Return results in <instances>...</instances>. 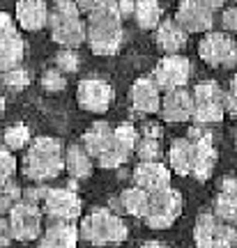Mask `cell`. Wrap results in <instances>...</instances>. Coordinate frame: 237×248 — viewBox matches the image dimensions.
I'll list each match as a JSON object with an SVG mask.
<instances>
[{
	"instance_id": "cell-1",
	"label": "cell",
	"mask_w": 237,
	"mask_h": 248,
	"mask_svg": "<svg viewBox=\"0 0 237 248\" xmlns=\"http://www.w3.org/2000/svg\"><path fill=\"white\" fill-rule=\"evenodd\" d=\"M124 28L118 12V2H95L88 12L85 23V42L95 55H115L122 46Z\"/></svg>"
},
{
	"instance_id": "cell-2",
	"label": "cell",
	"mask_w": 237,
	"mask_h": 248,
	"mask_svg": "<svg viewBox=\"0 0 237 248\" xmlns=\"http://www.w3.org/2000/svg\"><path fill=\"white\" fill-rule=\"evenodd\" d=\"M62 154H65V145L60 138H49V136L35 138L21 159V172L33 184H46L49 179L60 177L65 172Z\"/></svg>"
},
{
	"instance_id": "cell-3",
	"label": "cell",
	"mask_w": 237,
	"mask_h": 248,
	"mask_svg": "<svg viewBox=\"0 0 237 248\" xmlns=\"http://www.w3.org/2000/svg\"><path fill=\"white\" fill-rule=\"evenodd\" d=\"M81 147H83L85 154L92 159V163H97L99 168H104V170L120 168L134 154L127 145H122V142L115 138L113 126H108L106 122L92 124L88 131L83 133Z\"/></svg>"
},
{
	"instance_id": "cell-4",
	"label": "cell",
	"mask_w": 237,
	"mask_h": 248,
	"mask_svg": "<svg viewBox=\"0 0 237 248\" xmlns=\"http://www.w3.org/2000/svg\"><path fill=\"white\" fill-rule=\"evenodd\" d=\"M129 237L127 223L115 212L106 207H97L88 216H83L79 228V239H85L92 246H115Z\"/></svg>"
},
{
	"instance_id": "cell-5",
	"label": "cell",
	"mask_w": 237,
	"mask_h": 248,
	"mask_svg": "<svg viewBox=\"0 0 237 248\" xmlns=\"http://www.w3.org/2000/svg\"><path fill=\"white\" fill-rule=\"evenodd\" d=\"M185 209V198L173 186L148 195V207L141 218L150 230H168Z\"/></svg>"
},
{
	"instance_id": "cell-6",
	"label": "cell",
	"mask_w": 237,
	"mask_h": 248,
	"mask_svg": "<svg viewBox=\"0 0 237 248\" xmlns=\"http://www.w3.org/2000/svg\"><path fill=\"white\" fill-rule=\"evenodd\" d=\"M191 99H193V110H191L193 126L210 129L214 124H221V120L226 117V113H223V90L214 80L198 83L191 90Z\"/></svg>"
},
{
	"instance_id": "cell-7",
	"label": "cell",
	"mask_w": 237,
	"mask_h": 248,
	"mask_svg": "<svg viewBox=\"0 0 237 248\" xmlns=\"http://www.w3.org/2000/svg\"><path fill=\"white\" fill-rule=\"evenodd\" d=\"M223 7L221 0H185L177 5V12L173 21L185 30L186 35L198 32V35H207L214 28V12Z\"/></svg>"
},
{
	"instance_id": "cell-8",
	"label": "cell",
	"mask_w": 237,
	"mask_h": 248,
	"mask_svg": "<svg viewBox=\"0 0 237 248\" xmlns=\"http://www.w3.org/2000/svg\"><path fill=\"white\" fill-rule=\"evenodd\" d=\"M193 244L196 248H235V225L219 223L210 212H203L193 223Z\"/></svg>"
},
{
	"instance_id": "cell-9",
	"label": "cell",
	"mask_w": 237,
	"mask_h": 248,
	"mask_svg": "<svg viewBox=\"0 0 237 248\" xmlns=\"http://www.w3.org/2000/svg\"><path fill=\"white\" fill-rule=\"evenodd\" d=\"M198 55L205 64L217 69H233L237 62V44L226 32H207L198 42Z\"/></svg>"
},
{
	"instance_id": "cell-10",
	"label": "cell",
	"mask_w": 237,
	"mask_h": 248,
	"mask_svg": "<svg viewBox=\"0 0 237 248\" xmlns=\"http://www.w3.org/2000/svg\"><path fill=\"white\" fill-rule=\"evenodd\" d=\"M42 214H46L51 221L74 223L83 212L81 198L69 186H49V193L39 204Z\"/></svg>"
},
{
	"instance_id": "cell-11",
	"label": "cell",
	"mask_w": 237,
	"mask_h": 248,
	"mask_svg": "<svg viewBox=\"0 0 237 248\" xmlns=\"http://www.w3.org/2000/svg\"><path fill=\"white\" fill-rule=\"evenodd\" d=\"M49 35L58 46L76 51L81 44H85V21L81 16H69L58 9H49Z\"/></svg>"
},
{
	"instance_id": "cell-12",
	"label": "cell",
	"mask_w": 237,
	"mask_h": 248,
	"mask_svg": "<svg viewBox=\"0 0 237 248\" xmlns=\"http://www.w3.org/2000/svg\"><path fill=\"white\" fill-rule=\"evenodd\" d=\"M150 78L159 88V92H170V90L186 88V83L191 78V62H189V58L185 53L164 55L157 62V67H154Z\"/></svg>"
},
{
	"instance_id": "cell-13",
	"label": "cell",
	"mask_w": 237,
	"mask_h": 248,
	"mask_svg": "<svg viewBox=\"0 0 237 248\" xmlns=\"http://www.w3.org/2000/svg\"><path fill=\"white\" fill-rule=\"evenodd\" d=\"M42 209L33 202L21 200L7 214V223L12 230V239L17 241H35L42 234Z\"/></svg>"
},
{
	"instance_id": "cell-14",
	"label": "cell",
	"mask_w": 237,
	"mask_h": 248,
	"mask_svg": "<svg viewBox=\"0 0 237 248\" xmlns=\"http://www.w3.org/2000/svg\"><path fill=\"white\" fill-rule=\"evenodd\" d=\"M76 101L83 110L102 115L113 104V88L102 78H83L76 85Z\"/></svg>"
},
{
	"instance_id": "cell-15",
	"label": "cell",
	"mask_w": 237,
	"mask_h": 248,
	"mask_svg": "<svg viewBox=\"0 0 237 248\" xmlns=\"http://www.w3.org/2000/svg\"><path fill=\"white\" fill-rule=\"evenodd\" d=\"M191 110H193L191 92L186 88H180V90L164 92L157 113L161 115V120L166 124H185V122H191Z\"/></svg>"
},
{
	"instance_id": "cell-16",
	"label": "cell",
	"mask_w": 237,
	"mask_h": 248,
	"mask_svg": "<svg viewBox=\"0 0 237 248\" xmlns=\"http://www.w3.org/2000/svg\"><path fill=\"white\" fill-rule=\"evenodd\" d=\"M134 186L145 193H157L170 186V170L161 161H150V163H136L134 168Z\"/></svg>"
},
{
	"instance_id": "cell-17",
	"label": "cell",
	"mask_w": 237,
	"mask_h": 248,
	"mask_svg": "<svg viewBox=\"0 0 237 248\" xmlns=\"http://www.w3.org/2000/svg\"><path fill=\"white\" fill-rule=\"evenodd\" d=\"M129 99H132V108L134 113H141V115H152L159 110V101H161V92L159 88L152 83L150 76H141V78L134 80L132 90H129Z\"/></svg>"
},
{
	"instance_id": "cell-18",
	"label": "cell",
	"mask_w": 237,
	"mask_h": 248,
	"mask_svg": "<svg viewBox=\"0 0 237 248\" xmlns=\"http://www.w3.org/2000/svg\"><path fill=\"white\" fill-rule=\"evenodd\" d=\"M154 42H157V48L164 55H180L185 51L186 42H189V35L177 26L173 18H166L154 30Z\"/></svg>"
},
{
	"instance_id": "cell-19",
	"label": "cell",
	"mask_w": 237,
	"mask_h": 248,
	"mask_svg": "<svg viewBox=\"0 0 237 248\" xmlns=\"http://www.w3.org/2000/svg\"><path fill=\"white\" fill-rule=\"evenodd\" d=\"M39 248H76L79 228L74 223L51 221V225L39 234Z\"/></svg>"
},
{
	"instance_id": "cell-20",
	"label": "cell",
	"mask_w": 237,
	"mask_h": 248,
	"mask_svg": "<svg viewBox=\"0 0 237 248\" xmlns=\"http://www.w3.org/2000/svg\"><path fill=\"white\" fill-rule=\"evenodd\" d=\"M17 21L18 26L28 30V32H37L46 28V21H49V5L42 2V0H21L17 2Z\"/></svg>"
},
{
	"instance_id": "cell-21",
	"label": "cell",
	"mask_w": 237,
	"mask_h": 248,
	"mask_svg": "<svg viewBox=\"0 0 237 248\" xmlns=\"http://www.w3.org/2000/svg\"><path fill=\"white\" fill-rule=\"evenodd\" d=\"M189 140V138H186ZM193 145V170L191 177H196L198 182H205L210 179L212 170L217 166V150L212 145V138H205V140H191Z\"/></svg>"
},
{
	"instance_id": "cell-22",
	"label": "cell",
	"mask_w": 237,
	"mask_h": 248,
	"mask_svg": "<svg viewBox=\"0 0 237 248\" xmlns=\"http://www.w3.org/2000/svg\"><path fill=\"white\" fill-rule=\"evenodd\" d=\"M62 163H65V172H67L71 179H88L90 175H92V170H95V163H92V159L85 154V150L81 147V142L65 147Z\"/></svg>"
},
{
	"instance_id": "cell-23",
	"label": "cell",
	"mask_w": 237,
	"mask_h": 248,
	"mask_svg": "<svg viewBox=\"0 0 237 248\" xmlns=\"http://www.w3.org/2000/svg\"><path fill=\"white\" fill-rule=\"evenodd\" d=\"M168 163L170 172H177L182 177H189L193 170V145L186 138H175L168 150Z\"/></svg>"
},
{
	"instance_id": "cell-24",
	"label": "cell",
	"mask_w": 237,
	"mask_h": 248,
	"mask_svg": "<svg viewBox=\"0 0 237 248\" xmlns=\"http://www.w3.org/2000/svg\"><path fill=\"white\" fill-rule=\"evenodd\" d=\"M23 55H26V44H23V39H21L18 32L2 37L0 39V74L21 67Z\"/></svg>"
},
{
	"instance_id": "cell-25",
	"label": "cell",
	"mask_w": 237,
	"mask_h": 248,
	"mask_svg": "<svg viewBox=\"0 0 237 248\" xmlns=\"http://www.w3.org/2000/svg\"><path fill=\"white\" fill-rule=\"evenodd\" d=\"M132 18L141 30H157V26L161 23V7L154 0H138L134 2Z\"/></svg>"
},
{
	"instance_id": "cell-26",
	"label": "cell",
	"mask_w": 237,
	"mask_h": 248,
	"mask_svg": "<svg viewBox=\"0 0 237 248\" xmlns=\"http://www.w3.org/2000/svg\"><path fill=\"white\" fill-rule=\"evenodd\" d=\"M134 154L138 156V163H150V161H159L161 156V147L157 140V129L148 126L143 136H138V142L134 147Z\"/></svg>"
},
{
	"instance_id": "cell-27",
	"label": "cell",
	"mask_w": 237,
	"mask_h": 248,
	"mask_svg": "<svg viewBox=\"0 0 237 248\" xmlns=\"http://www.w3.org/2000/svg\"><path fill=\"white\" fill-rule=\"evenodd\" d=\"M212 216L219 223H226V225H235L237 221V195H226L219 193L214 195L212 200Z\"/></svg>"
},
{
	"instance_id": "cell-28",
	"label": "cell",
	"mask_w": 237,
	"mask_h": 248,
	"mask_svg": "<svg viewBox=\"0 0 237 248\" xmlns=\"http://www.w3.org/2000/svg\"><path fill=\"white\" fill-rule=\"evenodd\" d=\"M120 204H122V209L129 216L141 218L145 214V207H148V193L141 191V188H136V186H129V188H124L120 193Z\"/></svg>"
},
{
	"instance_id": "cell-29",
	"label": "cell",
	"mask_w": 237,
	"mask_h": 248,
	"mask_svg": "<svg viewBox=\"0 0 237 248\" xmlns=\"http://www.w3.org/2000/svg\"><path fill=\"white\" fill-rule=\"evenodd\" d=\"M2 142H5V150L7 152H18L28 147L30 145V129H28L26 124H12L5 129L2 133Z\"/></svg>"
},
{
	"instance_id": "cell-30",
	"label": "cell",
	"mask_w": 237,
	"mask_h": 248,
	"mask_svg": "<svg viewBox=\"0 0 237 248\" xmlns=\"http://www.w3.org/2000/svg\"><path fill=\"white\" fill-rule=\"evenodd\" d=\"M0 85L7 88L9 92H21L30 85V74H28L23 67H17V69H9L0 74Z\"/></svg>"
},
{
	"instance_id": "cell-31",
	"label": "cell",
	"mask_w": 237,
	"mask_h": 248,
	"mask_svg": "<svg viewBox=\"0 0 237 248\" xmlns=\"http://www.w3.org/2000/svg\"><path fill=\"white\" fill-rule=\"evenodd\" d=\"M17 202H21V186L14 179L2 182L0 184V216H7Z\"/></svg>"
},
{
	"instance_id": "cell-32",
	"label": "cell",
	"mask_w": 237,
	"mask_h": 248,
	"mask_svg": "<svg viewBox=\"0 0 237 248\" xmlns=\"http://www.w3.org/2000/svg\"><path fill=\"white\" fill-rule=\"evenodd\" d=\"M55 69L60 71V74H74V71H79V53L76 51H69V48H62L55 53Z\"/></svg>"
},
{
	"instance_id": "cell-33",
	"label": "cell",
	"mask_w": 237,
	"mask_h": 248,
	"mask_svg": "<svg viewBox=\"0 0 237 248\" xmlns=\"http://www.w3.org/2000/svg\"><path fill=\"white\" fill-rule=\"evenodd\" d=\"M39 83H42V88H44L46 92H62V90L67 88V76L60 74L55 67H49V69H44Z\"/></svg>"
},
{
	"instance_id": "cell-34",
	"label": "cell",
	"mask_w": 237,
	"mask_h": 248,
	"mask_svg": "<svg viewBox=\"0 0 237 248\" xmlns=\"http://www.w3.org/2000/svg\"><path fill=\"white\" fill-rule=\"evenodd\" d=\"M17 156L7 152L5 147H0V184L2 182H9V179H14L17 175Z\"/></svg>"
},
{
	"instance_id": "cell-35",
	"label": "cell",
	"mask_w": 237,
	"mask_h": 248,
	"mask_svg": "<svg viewBox=\"0 0 237 248\" xmlns=\"http://www.w3.org/2000/svg\"><path fill=\"white\" fill-rule=\"evenodd\" d=\"M49 193V184H30L28 188H21V200L26 202H33V204H42V200L46 198Z\"/></svg>"
},
{
	"instance_id": "cell-36",
	"label": "cell",
	"mask_w": 237,
	"mask_h": 248,
	"mask_svg": "<svg viewBox=\"0 0 237 248\" xmlns=\"http://www.w3.org/2000/svg\"><path fill=\"white\" fill-rule=\"evenodd\" d=\"M235 90H237V80L233 78L230 85L223 90V113L228 117H235L237 115V97H235Z\"/></svg>"
},
{
	"instance_id": "cell-37",
	"label": "cell",
	"mask_w": 237,
	"mask_h": 248,
	"mask_svg": "<svg viewBox=\"0 0 237 248\" xmlns=\"http://www.w3.org/2000/svg\"><path fill=\"white\" fill-rule=\"evenodd\" d=\"M221 28H223V32L230 37L237 32V7L235 5H230V7L223 9V14H221Z\"/></svg>"
},
{
	"instance_id": "cell-38",
	"label": "cell",
	"mask_w": 237,
	"mask_h": 248,
	"mask_svg": "<svg viewBox=\"0 0 237 248\" xmlns=\"http://www.w3.org/2000/svg\"><path fill=\"white\" fill-rule=\"evenodd\" d=\"M17 32V23H14V16L7 14V12H0V39L2 37H9Z\"/></svg>"
},
{
	"instance_id": "cell-39",
	"label": "cell",
	"mask_w": 237,
	"mask_h": 248,
	"mask_svg": "<svg viewBox=\"0 0 237 248\" xmlns=\"http://www.w3.org/2000/svg\"><path fill=\"white\" fill-rule=\"evenodd\" d=\"M12 230H9L7 216H0V248H7L12 244Z\"/></svg>"
},
{
	"instance_id": "cell-40",
	"label": "cell",
	"mask_w": 237,
	"mask_h": 248,
	"mask_svg": "<svg viewBox=\"0 0 237 248\" xmlns=\"http://www.w3.org/2000/svg\"><path fill=\"white\" fill-rule=\"evenodd\" d=\"M219 193L226 195H237V182L233 175H226V177L219 179Z\"/></svg>"
},
{
	"instance_id": "cell-41",
	"label": "cell",
	"mask_w": 237,
	"mask_h": 248,
	"mask_svg": "<svg viewBox=\"0 0 237 248\" xmlns=\"http://www.w3.org/2000/svg\"><path fill=\"white\" fill-rule=\"evenodd\" d=\"M118 12H120V18H132L134 14V2H118Z\"/></svg>"
},
{
	"instance_id": "cell-42",
	"label": "cell",
	"mask_w": 237,
	"mask_h": 248,
	"mask_svg": "<svg viewBox=\"0 0 237 248\" xmlns=\"http://www.w3.org/2000/svg\"><path fill=\"white\" fill-rule=\"evenodd\" d=\"M141 248H168V246H164L161 241H145Z\"/></svg>"
},
{
	"instance_id": "cell-43",
	"label": "cell",
	"mask_w": 237,
	"mask_h": 248,
	"mask_svg": "<svg viewBox=\"0 0 237 248\" xmlns=\"http://www.w3.org/2000/svg\"><path fill=\"white\" fill-rule=\"evenodd\" d=\"M5 113V97H2V92H0V115Z\"/></svg>"
}]
</instances>
